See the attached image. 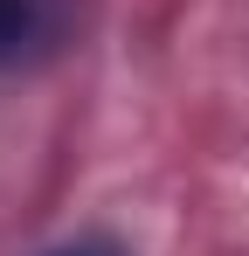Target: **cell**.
Wrapping results in <instances>:
<instances>
[{"instance_id": "2", "label": "cell", "mask_w": 249, "mask_h": 256, "mask_svg": "<svg viewBox=\"0 0 249 256\" xmlns=\"http://www.w3.org/2000/svg\"><path fill=\"white\" fill-rule=\"evenodd\" d=\"M42 256H132L118 242V236H70V242H56V250H42Z\"/></svg>"}, {"instance_id": "1", "label": "cell", "mask_w": 249, "mask_h": 256, "mask_svg": "<svg viewBox=\"0 0 249 256\" xmlns=\"http://www.w3.org/2000/svg\"><path fill=\"white\" fill-rule=\"evenodd\" d=\"M76 42V0H0V76L56 62Z\"/></svg>"}]
</instances>
